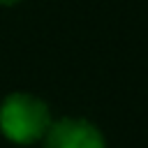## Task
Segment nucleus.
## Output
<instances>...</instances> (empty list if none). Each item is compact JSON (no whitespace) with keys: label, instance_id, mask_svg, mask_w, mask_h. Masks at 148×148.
Wrapping results in <instances>:
<instances>
[{"label":"nucleus","instance_id":"f257e3e1","mask_svg":"<svg viewBox=\"0 0 148 148\" xmlns=\"http://www.w3.org/2000/svg\"><path fill=\"white\" fill-rule=\"evenodd\" d=\"M49 104L30 92H12L0 104V132L14 143H35L51 127Z\"/></svg>","mask_w":148,"mask_h":148},{"label":"nucleus","instance_id":"f03ea898","mask_svg":"<svg viewBox=\"0 0 148 148\" xmlns=\"http://www.w3.org/2000/svg\"><path fill=\"white\" fill-rule=\"evenodd\" d=\"M44 148H106L102 132L83 118H60L44 134Z\"/></svg>","mask_w":148,"mask_h":148},{"label":"nucleus","instance_id":"7ed1b4c3","mask_svg":"<svg viewBox=\"0 0 148 148\" xmlns=\"http://www.w3.org/2000/svg\"><path fill=\"white\" fill-rule=\"evenodd\" d=\"M16 2H21V0H0V5H16Z\"/></svg>","mask_w":148,"mask_h":148}]
</instances>
